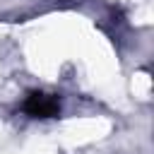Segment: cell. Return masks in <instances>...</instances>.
Segmentation results:
<instances>
[{
    "instance_id": "cell-1",
    "label": "cell",
    "mask_w": 154,
    "mask_h": 154,
    "mask_svg": "<svg viewBox=\"0 0 154 154\" xmlns=\"http://www.w3.org/2000/svg\"><path fill=\"white\" fill-rule=\"evenodd\" d=\"M22 108L31 118H55L60 113V99L48 91H29Z\"/></svg>"
}]
</instances>
